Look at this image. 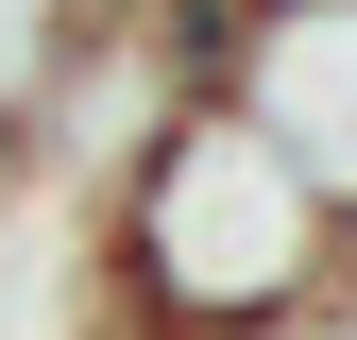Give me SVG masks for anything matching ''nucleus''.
<instances>
[{
    "label": "nucleus",
    "instance_id": "2",
    "mask_svg": "<svg viewBox=\"0 0 357 340\" xmlns=\"http://www.w3.org/2000/svg\"><path fill=\"white\" fill-rule=\"evenodd\" d=\"M221 102L324 187V222H357V0H238Z\"/></svg>",
    "mask_w": 357,
    "mask_h": 340
},
{
    "label": "nucleus",
    "instance_id": "3",
    "mask_svg": "<svg viewBox=\"0 0 357 340\" xmlns=\"http://www.w3.org/2000/svg\"><path fill=\"white\" fill-rule=\"evenodd\" d=\"M289 340H357V289H324V307H306V323H289Z\"/></svg>",
    "mask_w": 357,
    "mask_h": 340
},
{
    "label": "nucleus",
    "instance_id": "1",
    "mask_svg": "<svg viewBox=\"0 0 357 340\" xmlns=\"http://www.w3.org/2000/svg\"><path fill=\"white\" fill-rule=\"evenodd\" d=\"M102 289L119 340H289L340 289V222L238 102H188L153 170L102 204Z\"/></svg>",
    "mask_w": 357,
    "mask_h": 340
}]
</instances>
